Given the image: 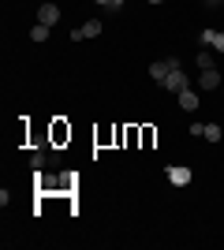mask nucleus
<instances>
[{
	"label": "nucleus",
	"mask_w": 224,
	"mask_h": 250,
	"mask_svg": "<svg viewBox=\"0 0 224 250\" xmlns=\"http://www.w3.org/2000/svg\"><path fill=\"white\" fill-rule=\"evenodd\" d=\"M176 67H180V56H164V60H153V63H149V79L161 86L164 79H168V71H176Z\"/></svg>",
	"instance_id": "1"
},
{
	"label": "nucleus",
	"mask_w": 224,
	"mask_h": 250,
	"mask_svg": "<svg viewBox=\"0 0 224 250\" xmlns=\"http://www.w3.org/2000/svg\"><path fill=\"white\" fill-rule=\"evenodd\" d=\"M224 86V71H217V67H209V71H198V90H221Z\"/></svg>",
	"instance_id": "2"
},
{
	"label": "nucleus",
	"mask_w": 224,
	"mask_h": 250,
	"mask_svg": "<svg viewBox=\"0 0 224 250\" xmlns=\"http://www.w3.org/2000/svg\"><path fill=\"white\" fill-rule=\"evenodd\" d=\"M164 176H168V183H172V187H187V183L194 179L187 165H168V168H164Z\"/></svg>",
	"instance_id": "3"
},
{
	"label": "nucleus",
	"mask_w": 224,
	"mask_h": 250,
	"mask_svg": "<svg viewBox=\"0 0 224 250\" xmlns=\"http://www.w3.org/2000/svg\"><path fill=\"white\" fill-rule=\"evenodd\" d=\"M164 90H172V94H183V90H187V86H191V79H187V71H183V67H176V71H168V79H164Z\"/></svg>",
	"instance_id": "4"
},
{
	"label": "nucleus",
	"mask_w": 224,
	"mask_h": 250,
	"mask_svg": "<svg viewBox=\"0 0 224 250\" xmlns=\"http://www.w3.org/2000/svg\"><path fill=\"white\" fill-rule=\"evenodd\" d=\"M38 22H45V26H56V22H60V8H56L53 0L38 4Z\"/></svg>",
	"instance_id": "5"
},
{
	"label": "nucleus",
	"mask_w": 224,
	"mask_h": 250,
	"mask_svg": "<svg viewBox=\"0 0 224 250\" xmlns=\"http://www.w3.org/2000/svg\"><path fill=\"white\" fill-rule=\"evenodd\" d=\"M176 101H180V108H183V112H198V104H202V97H198V94L191 90V86H187L183 94H176Z\"/></svg>",
	"instance_id": "6"
},
{
	"label": "nucleus",
	"mask_w": 224,
	"mask_h": 250,
	"mask_svg": "<svg viewBox=\"0 0 224 250\" xmlns=\"http://www.w3.org/2000/svg\"><path fill=\"white\" fill-rule=\"evenodd\" d=\"M194 63H198V71H209V67H217V56L209 52V45H202L198 49V56H194Z\"/></svg>",
	"instance_id": "7"
},
{
	"label": "nucleus",
	"mask_w": 224,
	"mask_h": 250,
	"mask_svg": "<svg viewBox=\"0 0 224 250\" xmlns=\"http://www.w3.org/2000/svg\"><path fill=\"white\" fill-rule=\"evenodd\" d=\"M67 138H71V127H67L64 120H56L53 124V146H64Z\"/></svg>",
	"instance_id": "8"
},
{
	"label": "nucleus",
	"mask_w": 224,
	"mask_h": 250,
	"mask_svg": "<svg viewBox=\"0 0 224 250\" xmlns=\"http://www.w3.org/2000/svg\"><path fill=\"white\" fill-rule=\"evenodd\" d=\"M79 30H82V38H97V34L105 30V26H101V19H90V22H82Z\"/></svg>",
	"instance_id": "9"
},
{
	"label": "nucleus",
	"mask_w": 224,
	"mask_h": 250,
	"mask_svg": "<svg viewBox=\"0 0 224 250\" xmlns=\"http://www.w3.org/2000/svg\"><path fill=\"white\" fill-rule=\"evenodd\" d=\"M45 161H49V153H45V149H34V153H30V168H34V172H41Z\"/></svg>",
	"instance_id": "10"
},
{
	"label": "nucleus",
	"mask_w": 224,
	"mask_h": 250,
	"mask_svg": "<svg viewBox=\"0 0 224 250\" xmlns=\"http://www.w3.org/2000/svg\"><path fill=\"white\" fill-rule=\"evenodd\" d=\"M49 30H53V26H45V22H34V30H30V42H45V38H49Z\"/></svg>",
	"instance_id": "11"
},
{
	"label": "nucleus",
	"mask_w": 224,
	"mask_h": 250,
	"mask_svg": "<svg viewBox=\"0 0 224 250\" xmlns=\"http://www.w3.org/2000/svg\"><path fill=\"white\" fill-rule=\"evenodd\" d=\"M202 138H209V142H221V138H224L221 124H205V135H202Z\"/></svg>",
	"instance_id": "12"
},
{
	"label": "nucleus",
	"mask_w": 224,
	"mask_h": 250,
	"mask_svg": "<svg viewBox=\"0 0 224 250\" xmlns=\"http://www.w3.org/2000/svg\"><path fill=\"white\" fill-rule=\"evenodd\" d=\"M153 138H157V131H153V127H142V146H153Z\"/></svg>",
	"instance_id": "13"
},
{
	"label": "nucleus",
	"mask_w": 224,
	"mask_h": 250,
	"mask_svg": "<svg viewBox=\"0 0 224 250\" xmlns=\"http://www.w3.org/2000/svg\"><path fill=\"white\" fill-rule=\"evenodd\" d=\"M209 49H217V52H224V30H213V45Z\"/></svg>",
	"instance_id": "14"
},
{
	"label": "nucleus",
	"mask_w": 224,
	"mask_h": 250,
	"mask_svg": "<svg viewBox=\"0 0 224 250\" xmlns=\"http://www.w3.org/2000/svg\"><path fill=\"white\" fill-rule=\"evenodd\" d=\"M187 131H191V138H202V135H205V124H198V120H194Z\"/></svg>",
	"instance_id": "15"
},
{
	"label": "nucleus",
	"mask_w": 224,
	"mask_h": 250,
	"mask_svg": "<svg viewBox=\"0 0 224 250\" xmlns=\"http://www.w3.org/2000/svg\"><path fill=\"white\" fill-rule=\"evenodd\" d=\"M205 8H224V0H205Z\"/></svg>",
	"instance_id": "16"
},
{
	"label": "nucleus",
	"mask_w": 224,
	"mask_h": 250,
	"mask_svg": "<svg viewBox=\"0 0 224 250\" xmlns=\"http://www.w3.org/2000/svg\"><path fill=\"white\" fill-rule=\"evenodd\" d=\"M94 4H101V8H108V4H112V0H94Z\"/></svg>",
	"instance_id": "17"
},
{
	"label": "nucleus",
	"mask_w": 224,
	"mask_h": 250,
	"mask_svg": "<svg viewBox=\"0 0 224 250\" xmlns=\"http://www.w3.org/2000/svg\"><path fill=\"white\" fill-rule=\"evenodd\" d=\"M146 4H164V0H146Z\"/></svg>",
	"instance_id": "18"
}]
</instances>
